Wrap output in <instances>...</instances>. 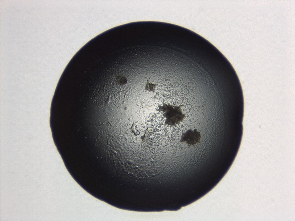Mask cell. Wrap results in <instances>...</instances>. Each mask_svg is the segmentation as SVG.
Here are the masks:
<instances>
[{"label": "cell", "instance_id": "1", "mask_svg": "<svg viewBox=\"0 0 295 221\" xmlns=\"http://www.w3.org/2000/svg\"><path fill=\"white\" fill-rule=\"evenodd\" d=\"M201 137V133L196 129H190L183 134L180 141L189 146H194L200 142Z\"/></svg>", "mask_w": 295, "mask_h": 221}]
</instances>
